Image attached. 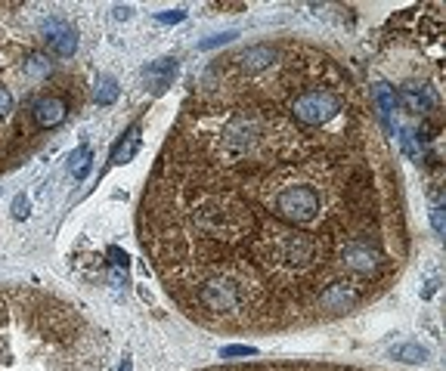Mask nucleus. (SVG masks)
<instances>
[{"mask_svg": "<svg viewBox=\"0 0 446 371\" xmlns=\"http://www.w3.org/2000/svg\"><path fill=\"white\" fill-rule=\"evenodd\" d=\"M264 136V121H257L255 115H236L223 124L221 130V155L226 161L245 158Z\"/></svg>", "mask_w": 446, "mask_h": 371, "instance_id": "1", "label": "nucleus"}, {"mask_svg": "<svg viewBox=\"0 0 446 371\" xmlns=\"http://www.w3.org/2000/svg\"><path fill=\"white\" fill-rule=\"evenodd\" d=\"M196 226L202 232H208V236L236 238L242 232H248V214H242L239 208H230V204L208 201L196 211Z\"/></svg>", "mask_w": 446, "mask_h": 371, "instance_id": "2", "label": "nucleus"}, {"mask_svg": "<svg viewBox=\"0 0 446 371\" xmlns=\"http://www.w3.org/2000/svg\"><path fill=\"white\" fill-rule=\"evenodd\" d=\"M341 99L332 90H304L292 99V118L307 127H322L332 118H338Z\"/></svg>", "mask_w": 446, "mask_h": 371, "instance_id": "3", "label": "nucleus"}, {"mask_svg": "<svg viewBox=\"0 0 446 371\" xmlns=\"http://www.w3.org/2000/svg\"><path fill=\"white\" fill-rule=\"evenodd\" d=\"M276 214L288 223H310L319 214V195L310 186H285L273 201Z\"/></svg>", "mask_w": 446, "mask_h": 371, "instance_id": "4", "label": "nucleus"}, {"mask_svg": "<svg viewBox=\"0 0 446 371\" xmlns=\"http://www.w3.org/2000/svg\"><path fill=\"white\" fill-rule=\"evenodd\" d=\"M198 300H202L205 309H211V313H236V309H242L245 297H242V288H239V281L226 279V276H214L208 279L202 288H198Z\"/></svg>", "mask_w": 446, "mask_h": 371, "instance_id": "5", "label": "nucleus"}, {"mask_svg": "<svg viewBox=\"0 0 446 371\" xmlns=\"http://www.w3.org/2000/svg\"><path fill=\"white\" fill-rule=\"evenodd\" d=\"M317 251H319L317 238L307 236V232H288V236L276 238V257L282 260L285 266H292V270H307V266H313Z\"/></svg>", "mask_w": 446, "mask_h": 371, "instance_id": "6", "label": "nucleus"}, {"mask_svg": "<svg viewBox=\"0 0 446 371\" xmlns=\"http://www.w3.org/2000/svg\"><path fill=\"white\" fill-rule=\"evenodd\" d=\"M341 260L347 270L360 272V276H375L381 270V251L369 238H351L341 247Z\"/></svg>", "mask_w": 446, "mask_h": 371, "instance_id": "7", "label": "nucleus"}, {"mask_svg": "<svg viewBox=\"0 0 446 371\" xmlns=\"http://www.w3.org/2000/svg\"><path fill=\"white\" fill-rule=\"evenodd\" d=\"M360 304V291L351 281H332L326 291L319 294V306L328 309V313H347Z\"/></svg>", "mask_w": 446, "mask_h": 371, "instance_id": "8", "label": "nucleus"}, {"mask_svg": "<svg viewBox=\"0 0 446 371\" xmlns=\"http://www.w3.org/2000/svg\"><path fill=\"white\" fill-rule=\"evenodd\" d=\"M44 34H47V44H50L53 53H59V56H72L74 50H78V34L68 22L63 19H50V22L44 25Z\"/></svg>", "mask_w": 446, "mask_h": 371, "instance_id": "9", "label": "nucleus"}, {"mask_svg": "<svg viewBox=\"0 0 446 371\" xmlns=\"http://www.w3.org/2000/svg\"><path fill=\"white\" fill-rule=\"evenodd\" d=\"M276 59H279V50H276V47L255 44V47H248V50L239 53L236 62H239V68H242L245 74H257V72H266V68H270Z\"/></svg>", "mask_w": 446, "mask_h": 371, "instance_id": "10", "label": "nucleus"}, {"mask_svg": "<svg viewBox=\"0 0 446 371\" xmlns=\"http://www.w3.org/2000/svg\"><path fill=\"white\" fill-rule=\"evenodd\" d=\"M140 133H143L140 124H130V127L125 130V136H121V140L112 146V155H109V161H112L115 167H121V164L134 161V155L140 152V142H143Z\"/></svg>", "mask_w": 446, "mask_h": 371, "instance_id": "11", "label": "nucleus"}, {"mask_svg": "<svg viewBox=\"0 0 446 371\" xmlns=\"http://www.w3.org/2000/svg\"><path fill=\"white\" fill-rule=\"evenodd\" d=\"M174 74H177V59H174V56H164V59H159V62H152V65L143 68L146 87H149L152 93H161L164 87L174 81Z\"/></svg>", "mask_w": 446, "mask_h": 371, "instance_id": "12", "label": "nucleus"}, {"mask_svg": "<svg viewBox=\"0 0 446 371\" xmlns=\"http://www.w3.org/2000/svg\"><path fill=\"white\" fill-rule=\"evenodd\" d=\"M34 121L40 127H56L65 121V102L59 96H44V99L34 102Z\"/></svg>", "mask_w": 446, "mask_h": 371, "instance_id": "13", "label": "nucleus"}, {"mask_svg": "<svg viewBox=\"0 0 446 371\" xmlns=\"http://www.w3.org/2000/svg\"><path fill=\"white\" fill-rule=\"evenodd\" d=\"M90 146L87 142H81L78 149L72 152V158H68V167H72V174H74V180H84L87 174H90Z\"/></svg>", "mask_w": 446, "mask_h": 371, "instance_id": "14", "label": "nucleus"}, {"mask_svg": "<svg viewBox=\"0 0 446 371\" xmlns=\"http://www.w3.org/2000/svg\"><path fill=\"white\" fill-rule=\"evenodd\" d=\"M390 359H400V362H424L428 359V349L422 343H397L390 347Z\"/></svg>", "mask_w": 446, "mask_h": 371, "instance_id": "15", "label": "nucleus"}, {"mask_svg": "<svg viewBox=\"0 0 446 371\" xmlns=\"http://www.w3.org/2000/svg\"><path fill=\"white\" fill-rule=\"evenodd\" d=\"M115 99H118V84H115L112 78H102L99 84H96V102H99V106H112Z\"/></svg>", "mask_w": 446, "mask_h": 371, "instance_id": "16", "label": "nucleus"}, {"mask_svg": "<svg viewBox=\"0 0 446 371\" xmlns=\"http://www.w3.org/2000/svg\"><path fill=\"white\" fill-rule=\"evenodd\" d=\"M47 72H50V62H47V56L34 53V56L29 59V65H25V74H29V78H47Z\"/></svg>", "mask_w": 446, "mask_h": 371, "instance_id": "17", "label": "nucleus"}, {"mask_svg": "<svg viewBox=\"0 0 446 371\" xmlns=\"http://www.w3.org/2000/svg\"><path fill=\"white\" fill-rule=\"evenodd\" d=\"M236 38H239L236 31H223V34H214V38L202 40V44H198V50H214V47H223V44H230V40H236Z\"/></svg>", "mask_w": 446, "mask_h": 371, "instance_id": "18", "label": "nucleus"}, {"mask_svg": "<svg viewBox=\"0 0 446 371\" xmlns=\"http://www.w3.org/2000/svg\"><path fill=\"white\" fill-rule=\"evenodd\" d=\"M29 214H31L29 195H16V198H13V217H16V220H29Z\"/></svg>", "mask_w": 446, "mask_h": 371, "instance_id": "19", "label": "nucleus"}, {"mask_svg": "<svg viewBox=\"0 0 446 371\" xmlns=\"http://www.w3.org/2000/svg\"><path fill=\"white\" fill-rule=\"evenodd\" d=\"M431 226L437 236H443V201H431Z\"/></svg>", "mask_w": 446, "mask_h": 371, "instance_id": "20", "label": "nucleus"}, {"mask_svg": "<svg viewBox=\"0 0 446 371\" xmlns=\"http://www.w3.org/2000/svg\"><path fill=\"white\" fill-rule=\"evenodd\" d=\"M109 263H112V266H121V270H127V254L121 251V247H109Z\"/></svg>", "mask_w": 446, "mask_h": 371, "instance_id": "21", "label": "nucleus"}, {"mask_svg": "<svg viewBox=\"0 0 446 371\" xmlns=\"http://www.w3.org/2000/svg\"><path fill=\"white\" fill-rule=\"evenodd\" d=\"M221 356L223 359H230V356H255V347H223Z\"/></svg>", "mask_w": 446, "mask_h": 371, "instance_id": "22", "label": "nucleus"}, {"mask_svg": "<svg viewBox=\"0 0 446 371\" xmlns=\"http://www.w3.org/2000/svg\"><path fill=\"white\" fill-rule=\"evenodd\" d=\"M183 16H186V13L183 10H168V13H159V22H183Z\"/></svg>", "mask_w": 446, "mask_h": 371, "instance_id": "23", "label": "nucleus"}, {"mask_svg": "<svg viewBox=\"0 0 446 371\" xmlns=\"http://www.w3.org/2000/svg\"><path fill=\"white\" fill-rule=\"evenodd\" d=\"M10 108H13V96H10L6 87H0V115H6Z\"/></svg>", "mask_w": 446, "mask_h": 371, "instance_id": "24", "label": "nucleus"}, {"mask_svg": "<svg viewBox=\"0 0 446 371\" xmlns=\"http://www.w3.org/2000/svg\"><path fill=\"white\" fill-rule=\"evenodd\" d=\"M130 16V6H118V10H115V19H127Z\"/></svg>", "mask_w": 446, "mask_h": 371, "instance_id": "25", "label": "nucleus"}]
</instances>
